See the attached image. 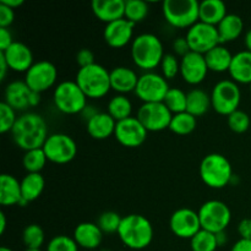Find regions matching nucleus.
<instances>
[{"label": "nucleus", "instance_id": "1", "mask_svg": "<svg viewBox=\"0 0 251 251\" xmlns=\"http://www.w3.org/2000/svg\"><path fill=\"white\" fill-rule=\"evenodd\" d=\"M11 136L15 145L25 152L42 149L49 136L48 126L42 115L27 112L17 118Z\"/></svg>", "mask_w": 251, "mask_h": 251}, {"label": "nucleus", "instance_id": "2", "mask_svg": "<svg viewBox=\"0 0 251 251\" xmlns=\"http://www.w3.org/2000/svg\"><path fill=\"white\" fill-rule=\"evenodd\" d=\"M130 54L135 65L145 73L158 68L166 55L163 43L153 33H141L135 37L130 47Z\"/></svg>", "mask_w": 251, "mask_h": 251}, {"label": "nucleus", "instance_id": "3", "mask_svg": "<svg viewBox=\"0 0 251 251\" xmlns=\"http://www.w3.org/2000/svg\"><path fill=\"white\" fill-rule=\"evenodd\" d=\"M118 237L123 244L131 250H142L153 240V227L145 216L131 213L123 217Z\"/></svg>", "mask_w": 251, "mask_h": 251}, {"label": "nucleus", "instance_id": "4", "mask_svg": "<svg viewBox=\"0 0 251 251\" xmlns=\"http://www.w3.org/2000/svg\"><path fill=\"white\" fill-rule=\"evenodd\" d=\"M75 81L83 91L86 97L91 100L105 97L112 90L109 71L97 63L78 69Z\"/></svg>", "mask_w": 251, "mask_h": 251}, {"label": "nucleus", "instance_id": "5", "mask_svg": "<svg viewBox=\"0 0 251 251\" xmlns=\"http://www.w3.org/2000/svg\"><path fill=\"white\" fill-rule=\"evenodd\" d=\"M199 173L201 180L211 189L226 188L234 176L230 162L221 153H210L203 157Z\"/></svg>", "mask_w": 251, "mask_h": 251}, {"label": "nucleus", "instance_id": "6", "mask_svg": "<svg viewBox=\"0 0 251 251\" xmlns=\"http://www.w3.org/2000/svg\"><path fill=\"white\" fill-rule=\"evenodd\" d=\"M53 102L56 109L63 114H81L86 108L87 97L76 81H61L53 91Z\"/></svg>", "mask_w": 251, "mask_h": 251}, {"label": "nucleus", "instance_id": "7", "mask_svg": "<svg viewBox=\"0 0 251 251\" xmlns=\"http://www.w3.org/2000/svg\"><path fill=\"white\" fill-rule=\"evenodd\" d=\"M200 2L196 0H164L162 14L164 20L176 28H190L199 22Z\"/></svg>", "mask_w": 251, "mask_h": 251}, {"label": "nucleus", "instance_id": "8", "mask_svg": "<svg viewBox=\"0 0 251 251\" xmlns=\"http://www.w3.org/2000/svg\"><path fill=\"white\" fill-rule=\"evenodd\" d=\"M211 103L216 113L228 117L238 110L242 100V91L239 85L233 80H221L211 91Z\"/></svg>", "mask_w": 251, "mask_h": 251}, {"label": "nucleus", "instance_id": "9", "mask_svg": "<svg viewBox=\"0 0 251 251\" xmlns=\"http://www.w3.org/2000/svg\"><path fill=\"white\" fill-rule=\"evenodd\" d=\"M201 228L203 230L220 233L227 229L232 221V212L227 203L220 200H208L200 206L198 211Z\"/></svg>", "mask_w": 251, "mask_h": 251}, {"label": "nucleus", "instance_id": "10", "mask_svg": "<svg viewBox=\"0 0 251 251\" xmlns=\"http://www.w3.org/2000/svg\"><path fill=\"white\" fill-rule=\"evenodd\" d=\"M43 151L49 162L55 164H66L77 154V145L68 134H50L43 145Z\"/></svg>", "mask_w": 251, "mask_h": 251}, {"label": "nucleus", "instance_id": "11", "mask_svg": "<svg viewBox=\"0 0 251 251\" xmlns=\"http://www.w3.org/2000/svg\"><path fill=\"white\" fill-rule=\"evenodd\" d=\"M168 81L154 71H147L140 75L135 95L144 103L163 102L169 91Z\"/></svg>", "mask_w": 251, "mask_h": 251}, {"label": "nucleus", "instance_id": "12", "mask_svg": "<svg viewBox=\"0 0 251 251\" xmlns=\"http://www.w3.org/2000/svg\"><path fill=\"white\" fill-rule=\"evenodd\" d=\"M136 118L147 131L157 132L169 129L173 114L163 102L142 103L137 110Z\"/></svg>", "mask_w": 251, "mask_h": 251}, {"label": "nucleus", "instance_id": "13", "mask_svg": "<svg viewBox=\"0 0 251 251\" xmlns=\"http://www.w3.org/2000/svg\"><path fill=\"white\" fill-rule=\"evenodd\" d=\"M58 80V69L48 60L36 61L25 74V82L33 92H46L53 87Z\"/></svg>", "mask_w": 251, "mask_h": 251}, {"label": "nucleus", "instance_id": "14", "mask_svg": "<svg viewBox=\"0 0 251 251\" xmlns=\"http://www.w3.org/2000/svg\"><path fill=\"white\" fill-rule=\"evenodd\" d=\"M190 50L205 55L220 43L217 27L199 21L188 29L185 36Z\"/></svg>", "mask_w": 251, "mask_h": 251}, {"label": "nucleus", "instance_id": "15", "mask_svg": "<svg viewBox=\"0 0 251 251\" xmlns=\"http://www.w3.org/2000/svg\"><path fill=\"white\" fill-rule=\"evenodd\" d=\"M169 228L176 237L181 239H191L202 229L199 213L188 207L178 208L172 213Z\"/></svg>", "mask_w": 251, "mask_h": 251}, {"label": "nucleus", "instance_id": "16", "mask_svg": "<svg viewBox=\"0 0 251 251\" xmlns=\"http://www.w3.org/2000/svg\"><path fill=\"white\" fill-rule=\"evenodd\" d=\"M147 131L136 117L117 122L114 137L122 146L135 149L140 147L147 139Z\"/></svg>", "mask_w": 251, "mask_h": 251}, {"label": "nucleus", "instance_id": "17", "mask_svg": "<svg viewBox=\"0 0 251 251\" xmlns=\"http://www.w3.org/2000/svg\"><path fill=\"white\" fill-rule=\"evenodd\" d=\"M208 71L205 55L202 54L190 51L180 58V76L188 85H200L207 77Z\"/></svg>", "mask_w": 251, "mask_h": 251}, {"label": "nucleus", "instance_id": "18", "mask_svg": "<svg viewBox=\"0 0 251 251\" xmlns=\"http://www.w3.org/2000/svg\"><path fill=\"white\" fill-rule=\"evenodd\" d=\"M134 22L129 21L124 17V19L105 25L104 31H103V38L110 48H124L130 42L134 41Z\"/></svg>", "mask_w": 251, "mask_h": 251}, {"label": "nucleus", "instance_id": "19", "mask_svg": "<svg viewBox=\"0 0 251 251\" xmlns=\"http://www.w3.org/2000/svg\"><path fill=\"white\" fill-rule=\"evenodd\" d=\"M0 54L5 58L10 70L15 73L26 74L34 64L33 53L22 42H14L6 50L0 51Z\"/></svg>", "mask_w": 251, "mask_h": 251}, {"label": "nucleus", "instance_id": "20", "mask_svg": "<svg viewBox=\"0 0 251 251\" xmlns=\"http://www.w3.org/2000/svg\"><path fill=\"white\" fill-rule=\"evenodd\" d=\"M110 86L117 95H125L135 92L139 77L136 71L127 66H115L109 71Z\"/></svg>", "mask_w": 251, "mask_h": 251}, {"label": "nucleus", "instance_id": "21", "mask_svg": "<svg viewBox=\"0 0 251 251\" xmlns=\"http://www.w3.org/2000/svg\"><path fill=\"white\" fill-rule=\"evenodd\" d=\"M32 90L25 81H12L7 83L4 91V102L15 110H26L29 108Z\"/></svg>", "mask_w": 251, "mask_h": 251}, {"label": "nucleus", "instance_id": "22", "mask_svg": "<svg viewBox=\"0 0 251 251\" xmlns=\"http://www.w3.org/2000/svg\"><path fill=\"white\" fill-rule=\"evenodd\" d=\"M73 238L75 239L78 248L86 250H95L102 244L103 232L100 229L97 223L82 222L76 226V228L74 229Z\"/></svg>", "mask_w": 251, "mask_h": 251}, {"label": "nucleus", "instance_id": "23", "mask_svg": "<svg viewBox=\"0 0 251 251\" xmlns=\"http://www.w3.org/2000/svg\"><path fill=\"white\" fill-rule=\"evenodd\" d=\"M92 11L105 25L125 17V0H93Z\"/></svg>", "mask_w": 251, "mask_h": 251}, {"label": "nucleus", "instance_id": "24", "mask_svg": "<svg viewBox=\"0 0 251 251\" xmlns=\"http://www.w3.org/2000/svg\"><path fill=\"white\" fill-rule=\"evenodd\" d=\"M230 80L238 85H251V51L242 50L233 55L229 71Z\"/></svg>", "mask_w": 251, "mask_h": 251}, {"label": "nucleus", "instance_id": "25", "mask_svg": "<svg viewBox=\"0 0 251 251\" xmlns=\"http://www.w3.org/2000/svg\"><path fill=\"white\" fill-rule=\"evenodd\" d=\"M117 122L107 112H100L86 123L88 135L95 140H105L114 135Z\"/></svg>", "mask_w": 251, "mask_h": 251}, {"label": "nucleus", "instance_id": "26", "mask_svg": "<svg viewBox=\"0 0 251 251\" xmlns=\"http://www.w3.org/2000/svg\"><path fill=\"white\" fill-rule=\"evenodd\" d=\"M22 200L21 181L11 174H1L0 176V205L4 207L19 205Z\"/></svg>", "mask_w": 251, "mask_h": 251}, {"label": "nucleus", "instance_id": "27", "mask_svg": "<svg viewBox=\"0 0 251 251\" xmlns=\"http://www.w3.org/2000/svg\"><path fill=\"white\" fill-rule=\"evenodd\" d=\"M227 15V6L221 0H203L200 2L199 21L203 24L217 27Z\"/></svg>", "mask_w": 251, "mask_h": 251}, {"label": "nucleus", "instance_id": "28", "mask_svg": "<svg viewBox=\"0 0 251 251\" xmlns=\"http://www.w3.org/2000/svg\"><path fill=\"white\" fill-rule=\"evenodd\" d=\"M244 31V21L239 15L228 14L218 24L217 32L220 37V43L225 44L239 38Z\"/></svg>", "mask_w": 251, "mask_h": 251}, {"label": "nucleus", "instance_id": "29", "mask_svg": "<svg viewBox=\"0 0 251 251\" xmlns=\"http://www.w3.org/2000/svg\"><path fill=\"white\" fill-rule=\"evenodd\" d=\"M233 54L229 49L223 44H218L213 49L205 54V60L207 64L208 70L212 73H226L229 71L230 64H232Z\"/></svg>", "mask_w": 251, "mask_h": 251}, {"label": "nucleus", "instance_id": "30", "mask_svg": "<svg viewBox=\"0 0 251 251\" xmlns=\"http://www.w3.org/2000/svg\"><path fill=\"white\" fill-rule=\"evenodd\" d=\"M212 108L211 95L201 88H193L188 92V103H186V112L194 117L199 118L205 115L208 109Z\"/></svg>", "mask_w": 251, "mask_h": 251}, {"label": "nucleus", "instance_id": "31", "mask_svg": "<svg viewBox=\"0 0 251 251\" xmlns=\"http://www.w3.org/2000/svg\"><path fill=\"white\" fill-rule=\"evenodd\" d=\"M46 186V180L41 173H27L21 180L22 199L27 202L37 200L42 195Z\"/></svg>", "mask_w": 251, "mask_h": 251}, {"label": "nucleus", "instance_id": "32", "mask_svg": "<svg viewBox=\"0 0 251 251\" xmlns=\"http://www.w3.org/2000/svg\"><path fill=\"white\" fill-rule=\"evenodd\" d=\"M107 113L115 120L127 119L131 117L132 103L125 95H115L109 100L107 105Z\"/></svg>", "mask_w": 251, "mask_h": 251}, {"label": "nucleus", "instance_id": "33", "mask_svg": "<svg viewBox=\"0 0 251 251\" xmlns=\"http://www.w3.org/2000/svg\"><path fill=\"white\" fill-rule=\"evenodd\" d=\"M198 126V118L191 115L190 113L184 112L174 114L172 118L169 130L176 135H189Z\"/></svg>", "mask_w": 251, "mask_h": 251}, {"label": "nucleus", "instance_id": "34", "mask_svg": "<svg viewBox=\"0 0 251 251\" xmlns=\"http://www.w3.org/2000/svg\"><path fill=\"white\" fill-rule=\"evenodd\" d=\"M163 103L166 107L171 110L172 114H179V113L186 112V103H188V93L184 92L181 88L171 87Z\"/></svg>", "mask_w": 251, "mask_h": 251}, {"label": "nucleus", "instance_id": "35", "mask_svg": "<svg viewBox=\"0 0 251 251\" xmlns=\"http://www.w3.org/2000/svg\"><path fill=\"white\" fill-rule=\"evenodd\" d=\"M47 162H48V158H47L43 149H36L25 152L24 159H22V164L27 173H41L42 169L46 167Z\"/></svg>", "mask_w": 251, "mask_h": 251}, {"label": "nucleus", "instance_id": "36", "mask_svg": "<svg viewBox=\"0 0 251 251\" xmlns=\"http://www.w3.org/2000/svg\"><path fill=\"white\" fill-rule=\"evenodd\" d=\"M150 6L144 0H127L125 1V19L135 25L142 22L147 17Z\"/></svg>", "mask_w": 251, "mask_h": 251}, {"label": "nucleus", "instance_id": "37", "mask_svg": "<svg viewBox=\"0 0 251 251\" xmlns=\"http://www.w3.org/2000/svg\"><path fill=\"white\" fill-rule=\"evenodd\" d=\"M46 240V234L38 225H29L22 232V242L26 249H41Z\"/></svg>", "mask_w": 251, "mask_h": 251}, {"label": "nucleus", "instance_id": "38", "mask_svg": "<svg viewBox=\"0 0 251 251\" xmlns=\"http://www.w3.org/2000/svg\"><path fill=\"white\" fill-rule=\"evenodd\" d=\"M191 251H216L218 248L216 235L207 230L201 229L190 239Z\"/></svg>", "mask_w": 251, "mask_h": 251}, {"label": "nucleus", "instance_id": "39", "mask_svg": "<svg viewBox=\"0 0 251 251\" xmlns=\"http://www.w3.org/2000/svg\"><path fill=\"white\" fill-rule=\"evenodd\" d=\"M122 220L123 217H120L119 213L114 212V211H105V212L100 213L98 217L97 226L102 230L103 234L104 233L113 234V233H118Z\"/></svg>", "mask_w": 251, "mask_h": 251}, {"label": "nucleus", "instance_id": "40", "mask_svg": "<svg viewBox=\"0 0 251 251\" xmlns=\"http://www.w3.org/2000/svg\"><path fill=\"white\" fill-rule=\"evenodd\" d=\"M227 123L229 129L235 134H244L249 130L251 125V117L248 113L238 109L227 117Z\"/></svg>", "mask_w": 251, "mask_h": 251}, {"label": "nucleus", "instance_id": "41", "mask_svg": "<svg viewBox=\"0 0 251 251\" xmlns=\"http://www.w3.org/2000/svg\"><path fill=\"white\" fill-rule=\"evenodd\" d=\"M161 71L162 76L168 80H173L176 76L180 75V59H178V56L174 55V54L167 53L163 56L161 63Z\"/></svg>", "mask_w": 251, "mask_h": 251}, {"label": "nucleus", "instance_id": "42", "mask_svg": "<svg viewBox=\"0 0 251 251\" xmlns=\"http://www.w3.org/2000/svg\"><path fill=\"white\" fill-rule=\"evenodd\" d=\"M17 118L19 117L16 115V110L2 100L0 103V132L1 134L11 132L16 124Z\"/></svg>", "mask_w": 251, "mask_h": 251}, {"label": "nucleus", "instance_id": "43", "mask_svg": "<svg viewBox=\"0 0 251 251\" xmlns=\"http://www.w3.org/2000/svg\"><path fill=\"white\" fill-rule=\"evenodd\" d=\"M46 251H78V245L75 239L69 235H55L47 244Z\"/></svg>", "mask_w": 251, "mask_h": 251}, {"label": "nucleus", "instance_id": "44", "mask_svg": "<svg viewBox=\"0 0 251 251\" xmlns=\"http://www.w3.org/2000/svg\"><path fill=\"white\" fill-rule=\"evenodd\" d=\"M15 21V10L0 2V28H9Z\"/></svg>", "mask_w": 251, "mask_h": 251}, {"label": "nucleus", "instance_id": "45", "mask_svg": "<svg viewBox=\"0 0 251 251\" xmlns=\"http://www.w3.org/2000/svg\"><path fill=\"white\" fill-rule=\"evenodd\" d=\"M76 63L80 68H86V66H90L96 64L95 61V54L91 49L83 48L76 54Z\"/></svg>", "mask_w": 251, "mask_h": 251}, {"label": "nucleus", "instance_id": "46", "mask_svg": "<svg viewBox=\"0 0 251 251\" xmlns=\"http://www.w3.org/2000/svg\"><path fill=\"white\" fill-rule=\"evenodd\" d=\"M172 48H173L174 55H179L180 58H183V56H185L186 54L191 51L185 37H178V38L174 39Z\"/></svg>", "mask_w": 251, "mask_h": 251}, {"label": "nucleus", "instance_id": "47", "mask_svg": "<svg viewBox=\"0 0 251 251\" xmlns=\"http://www.w3.org/2000/svg\"><path fill=\"white\" fill-rule=\"evenodd\" d=\"M238 233L240 239L251 240V218H244L238 225Z\"/></svg>", "mask_w": 251, "mask_h": 251}, {"label": "nucleus", "instance_id": "48", "mask_svg": "<svg viewBox=\"0 0 251 251\" xmlns=\"http://www.w3.org/2000/svg\"><path fill=\"white\" fill-rule=\"evenodd\" d=\"M14 42L9 28H0V51L6 50Z\"/></svg>", "mask_w": 251, "mask_h": 251}, {"label": "nucleus", "instance_id": "49", "mask_svg": "<svg viewBox=\"0 0 251 251\" xmlns=\"http://www.w3.org/2000/svg\"><path fill=\"white\" fill-rule=\"evenodd\" d=\"M98 113H100V112H98L97 108H96L95 105L87 104V105H86L85 109H83L82 112H81L80 115L83 118V119L86 120V123H87L88 120H91L93 117H96V115H97Z\"/></svg>", "mask_w": 251, "mask_h": 251}, {"label": "nucleus", "instance_id": "50", "mask_svg": "<svg viewBox=\"0 0 251 251\" xmlns=\"http://www.w3.org/2000/svg\"><path fill=\"white\" fill-rule=\"evenodd\" d=\"M230 251H251V240L239 239L233 245Z\"/></svg>", "mask_w": 251, "mask_h": 251}, {"label": "nucleus", "instance_id": "51", "mask_svg": "<svg viewBox=\"0 0 251 251\" xmlns=\"http://www.w3.org/2000/svg\"><path fill=\"white\" fill-rule=\"evenodd\" d=\"M9 65H7L6 60H5L4 56L0 54V80L4 81L5 78H6V75H7V71H9Z\"/></svg>", "mask_w": 251, "mask_h": 251}, {"label": "nucleus", "instance_id": "52", "mask_svg": "<svg viewBox=\"0 0 251 251\" xmlns=\"http://www.w3.org/2000/svg\"><path fill=\"white\" fill-rule=\"evenodd\" d=\"M215 235H216V240H217L218 247H223V245L227 244L228 235L227 233H226V230H223V232H220V233H216Z\"/></svg>", "mask_w": 251, "mask_h": 251}, {"label": "nucleus", "instance_id": "53", "mask_svg": "<svg viewBox=\"0 0 251 251\" xmlns=\"http://www.w3.org/2000/svg\"><path fill=\"white\" fill-rule=\"evenodd\" d=\"M1 4L6 5V6L11 7L12 10L17 9V7L21 6L22 4H24V0H1Z\"/></svg>", "mask_w": 251, "mask_h": 251}, {"label": "nucleus", "instance_id": "54", "mask_svg": "<svg viewBox=\"0 0 251 251\" xmlns=\"http://www.w3.org/2000/svg\"><path fill=\"white\" fill-rule=\"evenodd\" d=\"M39 103H41V93L33 92V91H32L31 100H29V105H31V107H37Z\"/></svg>", "mask_w": 251, "mask_h": 251}, {"label": "nucleus", "instance_id": "55", "mask_svg": "<svg viewBox=\"0 0 251 251\" xmlns=\"http://www.w3.org/2000/svg\"><path fill=\"white\" fill-rule=\"evenodd\" d=\"M5 229H6V216L1 211L0 212V234H4Z\"/></svg>", "mask_w": 251, "mask_h": 251}, {"label": "nucleus", "instance_id": "56", "mask_svg": "<svg viewBox=\"0 0 251 251\" xmlns=\"http://www.w3.org/2000/svg\"><path fill=\"white\" fill-rule=\"evenodd\" d=\"M244 43H245V47H247V50L251 51V28L247 32V33H245Z\"/></svg>", "mask_w": 251, "mask_h": 251}, {"label": "nucleus", "instance_id": "57", "mask_svg": "<svg viewBox=\"0 0 251 251\" xmlns=\"http://www.w3.org/2000/svg\"><path fill=\"white\" fill-rule=\"evenodd\" d=\"M0 251H14L12 249H10V248H6V247H2L1 249H0Z\"/></svg>", "mask_w": 251, "mask_h": 251}, {"label": "nucleus", "instance_id": "58", "mask_svg": "<svg viewBox=\"0 0 251 251\" xmlns=\"http://www.w3.org/2000/svg\"><path fill=\"white\" fill-rule=\"evenodd\" d=\"M25 251H43L42 249H26Z\"/></svg>", "mask_w": 251, "mask_h": 251}, {"label": "nucleus", "instance_id": "59", "mask_svg": "<svg viewBox=\"0 0 251 251\" xmlns=\"http://www.w3.org/2000/svg\"><path fill=\"white\" fill-rule=\"evenodd\" d=\"M250 93H251V85H250Z\"/></svg>", "mask_w": 251, "mask_h": 251}]
</instances>
